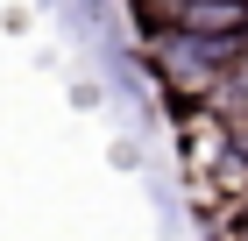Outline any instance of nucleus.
<instances>
[{
    "instance_id": "f257e3e1",
    "label": "nucleus",
    "mask_w": 248,
    "mask_h": 241,
    "mask_svg": "<svg viewBox=\"0 0 248 241\" xmlns=\"http://www.w3.org/2000/svg\"><path fill=\"white\" fill-rule=\"evenodd\" d=\"M170 29L220 50H248V0H170Z\"/></svg>"
},
{
    "instance_id": "f03ea898",
    "label": "nucleus",
    "mask_w": 248,
    "mask_h": 241,
    "mask_svg": "<svg viewBox=\"0 0 248 241\" xmlns=\"http://www.w3.org/2000/svg\"><path fill=\"white\" fill-rule=\"evenodd\" d=\"M206 241H220V234H206Z\"/></svg>"
}]
</instances>
